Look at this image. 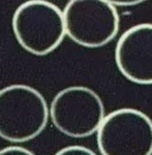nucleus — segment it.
Here are the masks:
<instances>
[{
	"label": "nucleus",
	"mask_w": 152,
	"mask_h": 155,
	"mask_svg": "<svg viewBox=\"0 0 152 155\" xmlns=\"http://www.w3.org/2000/svg\"><path fill=\"white\" fill-rule=\"evenodd\" d=\"M0 155H35L27 148L19 145H10L0 149Z\"/></svg>",
	"instance_id": "6e6552de"
},
{
	"label": "nucleus",
	"mask_w": 152,
	"mask_h": 155,
	"mask_svg": "<svg viewBox=\"0 0 152 155\" xmlns=\"http://www.w3.org/2000/svg\"><path fill=\"white\" fill-rule=\"evenodd\" d=\"M101 155H152V119L135 108L105 115L96 131Z\"/></svg>",
	"instance_id": "7ed1b4c3"
},
{
	"label": "nucleus",
	"mask_w": 152,
	"mask_h": 155,
	"mask_svg": "<svg viewBox=\"0 0 152 155\" xmlns=\"http://www.w3.org/2000/svg\"><path fill=\"white\" fill-rule=\"evenodd\" d=\"M62 12L66 35L83 47H102L118 34V11L106 0H68Z\"/></svg>",
	"instance_id": "39448f33"
},
{
	"label": "nucleus",
	"mask_w": 152,
	"mask_h": 155,
	"mask_svg": "<svg viewBox=\"0 0 152 155\" xmlns=\"http://www.w3.org/2000/svg\"><path fill=\"white\" fill-rule=\"evenodd\" d=\"M114 61L126 80L152 85V23H140L126 29L117 41Z\"/></svg>",
	"instance_id": "423d86ee"
},
{
	"label": "nucleus",
	"mask_w": 152,
	"mask_h": 155,
	"mask_svg": "<svg viewBox=\"0 0 152 155\" xmlns=\"http://www.w3.org/2000/svg\"><path fill=\"white\" fill-rule=\"evenodd\" d=\"M12 31L19 46L34 54L55 51L66 36L62 10L47 0H27L12 16Z\"/></svg>",
	"instance_id": "f03ea898"
},
{
	"label": "nucleus",
	"mask_w": 152,
	"mask_h": 155,
	"mask_svg": "<svg viewBox=\"0 0 152 155\" xmlns=\"http://www.w3.org/2000/svg\"><path fill=\"white\" fill-rule=\"evenodd\" d=\"M49 121V105L34 87L12 84L0 90V138L24 143L36 138Z\"/></svg>",
	"instance_id": "f257e3e1"
},
{
	"label": "nucleus",
	"mask_w": 152,
	"mask_h": 155,
	"mask_svg": "<svg viewBox=\"0 0 152 155\" xmlns=\"http://www.w3.org/2000/svg\"><path fill=\"white\" fill-rule=\"evenodd\" d=\"M54 155H96V154L91 149L83 145H68L60 149Z\"/></svg>",
	"instance_id": "0eeeda50"
},
{
	"label": "nucleus",
	"mask_w": 152,
	"mask_h": 155,
	"mask_svg": "<svg viewBox=\"0 0 152 155\" xmlns=\"http://www.w3.org/2000/svg\"><path fill=\"white\" fill-rule=\"evenodd\" d=\"M105 115L101 97L92 88L81 85L62 88L49 107L52 125L72 138H85L96 133Z\"/></svg>",
	"instance_id": "20e7f679"
},
{
	"label": "nucleus",
	"mask_w": 152,
	"mask_h": 155,
	"mask_svg": "<svg viewBox=\"0 0 152 155\" xmlns=\"http://www.w3.org/2000/svg\"><path fill=\"white\" fill-rule=\"evenodd\" d=\"M106 1L112 4L113 6H135L147 0H106Z\"/></svg>",
	"instance_id": "1a4fd4ad"
}]
</instances>
